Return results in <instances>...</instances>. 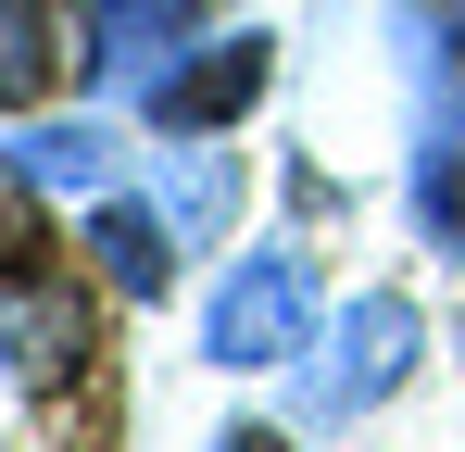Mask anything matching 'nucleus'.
I'll return each mask as SVG.
<instances>
[{
	"label": "nucleus",
	"mask_w": 465,
	"mask_h": 452,
	"mask_svg": "<svg viewBox=\"0 0 465 452\" xmlns=\"http://www.w3.org/2000/svg\"><path fill=\"white\" fill-rule=\"evenodd\" d=\"M264 75H277V38H252V25H239V38H214V51H202L189 75H163V88H152V126H163V139L239 126V113L264 101Z\"/></svg>",
	"instance_id": "7ed1b4c3"
},
{
	"label": "nucleus",
	"mask_w": 465,
	"mask_h": 452,
	"mask_svg": "<svg viewBox=\"0 0 465 452\" xmlns=\"http://www.w3.org/2000/svg\"><path fill=\"white\" fill-rule=\"evenodd\" d=\"M189 38V0H88V75L101 88H152Z\"/></svg>",
	"instance_id": "39448f33"
},
{
	"label": "nucleus",
	"mask_w": 465,
	"mask_h": 452,
	"mask_svg": "<svg viewBox=\"0 0 465 452\" xmlns=\"http://www.w3.org/2000/svg\"><path fill=\"white\" fill-rule=\"evenodd\" d=\"M51 64H64V51H51V13H38V0H0V113H25V101L51 88Z\"/></svg>",
	"instance_id": "0eeeda50"
},
{
	"label": "nucleus",
	"mask_w": 465,
	"mask_h": 452,
	"mask_svg": "<svg viewBox=\"0 0 465 452\" xmlns=\"http://www.w3.org/2000/svg\"><path fill=\"white\" fill-rule=\"evenodd\" d=\"M38 251H51V226H38V176L0 163V277H25Z\"/></svg>",
	"instance_id": "1a4fd4ad"
},
{
	"label": "nucleus",
	"mask_w": 465,
	"mask_h": 452,
	"mask_svg": "<svg viewBox=\"0 0 465 452\" xmlns=\"http://www.w3.org/2000/svg\"><path fill=\"white\" fill-rule=\"evenodd\" d=\"M214 452H290V440H277V427H227Z\"/></svg>",
	"instance_id": "9b49d317"
},
{
	"label": "nucleus",
	"mask_w": 465,
	"mask_h": 452,
	"mask_svg": "<svg viewBox=\"0 0 465 452\" xmlns=\"http://www.w3.org/2000/svg\"><path fill=\"white\" fill-rule=\"evenodd\" d=\"M415 352H428V314L402 290H365L352 314H340V339H327V365H314V415H365V402H390L402 377H415Z\"/></svg>",
	"instance_id": "f03ea898"
},
{
	"label": "nucleus",
	"mask_w": 465,
	"mask_h": 452,
	"mask_svg": "<svg viewBox=\"0 0 465 452\" xmlns=\"http://www.w3.org/2000/svg\"><path fill=\"white\" fill-rule=\"evenodd\" d=\"M0 365L25 377V389H64V377H88V301L51 290L38 264L0 290Z\"/></svg>",
	"instance_id": "20e7f679"
},
{
	"label": "nucleus",
	"mask_w": 465,
	"mask_h": 452,
	"mask_svg": "<svg viewBox=\"0 0 465 452\" xmlns=\"http://www.w3.org/2000/svg\"><path fill=\"white\" fill-rule=\"evenodd\" d=\"M227 201H239L227 163H189V176H176V214H189V226H227Z\"/></svg>",
	"instance_id": "9d476101"
},
{
	"label": "nucleus",
	"mask_w": 465,
	"mask_h": 452,
	"mask_svg": "<svg viewBox=\"0 0 465 452\" xmlns=\"http://www.w3.org/2000/svg\"><path fill=\"white\" fill-rule=\"evenodd\" d=\"M202 339H214V365H302V352H314V264L290 251V239L239 251L227 277H214Z\"/></svg>",
	"instance_id": "f257e3e1"
},
{
	"label": "nucleus",
	"mask_w": 465,
	"mask_h": 452,
	"mask_svg": "<svg viewBox=\"0 0 465 452\" xmlns=\"http://www.w3.org/2000/svg\"><path fill=\"white\" fill-rule=\"evenodd\" d=\"M88 251H101L114 290H139V301L176 290V251H163V214H152V201H101V214H88Z\"/></svg>",
	"instance_id": "423d86ee"
},
{
	"label": "nucleus",
	"mask_w": 465,
	"mask_h": 452,
	"mask_svg": "<svg viewBox=\"0 0 465 452\" xmlns=\"http://www.w3.org/2000/svg\"><path fill=\"white\" fill-rule=\"evenodd\" d=\"M13 163H25L38 189H88V176H101V126H38V139H13Z\"/></svg>",
	"instance_id": "6e6552de"
}]
</instances>
